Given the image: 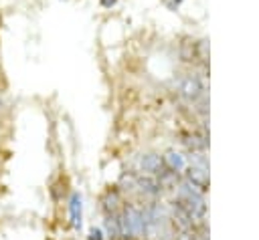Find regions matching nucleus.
I'll return each mask as SVG.
<instances>
[{"label":"nucleus","mask_w":259,"mask_h":240,"mask_svg":"<svg viewBox=\"0 0 259 240\" xmlns=\"http://www.w3.org/2000/svg\"><path fill=\"white\" fill-rule=\"evenodd\" d=\"M119 234L123 238L144 234V214L136 206H127L119 216Z\"/></svg>","instance_id":"nucleus-1"},{"label":"nucleus","mask_w":259,"mask_h":240,"mask_svg":"<svg viewBox=\"0 0 259 240\" xmlns=\"http://www.w3.org/2000/svg\"><path fill=\"white\" fill-rule=\"evenodd\" d=\"M180 93H182V97L186 101H192L194 103V101H198L202 97L204 87H202V83H200L198 77H186L182 81V85H180Z\"/></svg>","instance_id":"nucleus-2"},{"label":"nucleus","mask_w":259,"mask_h":240,"mask_svg":"<svg viewBox=\"0 0 259 240\" xmlns=\"http://www.w3.org/2000/svg\"><path fill=\"white\" fill-rule=\"evenodd\" d=\"M186 179L192 188H196L200 194L206 192L208 188V169L204 167H196V165H190L188 171H186Z\"/></svg>","instance_id":"nucleus-3"},{"label":"nucleus","mask_w":259,"mask_h":240,"mask_svg":"<svg viewBox=\"0 0 259 240\" xmlns=\"http://www.w3.org/2000/svg\"><path fill=\"white\" fill-rule=\"evenodd\" d=\"M140 167H142V171H146L150 175H158L164 169V159L158 153H144L140 157Z\"/></svg>","instance_id":"nucleus-4"},{"label":"nucleus","mask_w":259,"mask_h":240,"mask_svg":"<svg viewBox=\"0 0 259 240\" xmlns=\"http://www.w3.org/2000/svg\"><path fill=\"white\" fill-rule=\"evenodd\" d=\"M134 184H136V188L142 192V194H146V196H158L160 192H162V188H160V182L154 177V175H138V177H134Z\"/></svg>","instance_id":"nucleus-5"},{"label":"nucleus","mask_w":259,"mask_h":240,"mask_svg":"<svg viewBox=\"0 0 259 240\" xmlns=\"http://www.w3.org/2000/svg\"><path fill=\"white\" fill-rule=\"evenodd\" d=\"M69 214H71V226L75 230H79L83 224V204H81V196L77 192H73L69 198Z\"/></svg>","instance_id":"nucleus-6"},{"label":"nucleus","mask_w":259,"mask_h":240,"mask_svg":"<svg viewBox=\"0 0 259 240\" xmlns=\"http://www.w3.org/2000/svg\"><path fill=\"white\" fill-rule=\"evenodd\" d=\"M162 159H164V167H168V169H172V171H180V169L184 167V157H182L178 151H174V149H168V151L162 155Z\"/></svg>","instance_id":"nucleus-7"},{"label":"nucleus","mask_w":259,"mask_h":240,"mask_svg":"<svg viewBox=\"0 0 259 240\" xmlns=\"http://www.w3.org/2000/svg\"><path fill=\"white\" fill-rule=\"evenodd\" d=\"M117 204H119V192H117V190H109V192L105 194V198H103V208H105V212H107V214L115 212Z\"/></svg>","instance_id":"nucleus-8"},{"label":"nucleus","mask_w":259,"mask_h":240,"mask_svg":"<svg viewBox=\"0 0 259 240\" xmlns=\"http://www.w3.org/2000/svg\"><path fill=\"white\" fill-rule=\"evenodd\" d=\"M186 143H188V147L194 149V151H200V149L206 147V139H204V135H194V137H190V141H186Z\"/></svg>","instance_id":"nucleus-9"},{"label":"nucleus","mask_w":259,"mask_h":240,"mask_svg":"<svg viewBox=\"0 0 259 240\" xmlns=\"http://www.w3.org/2000/svg\"><path fill=\"white\" fill-rule=\"evenodd\" d=\"M190 159H192V165H196V167H204V169H208V161H206V159H204V157H202L200 153H194V155H192Z\"/></svg>","instance_id":"nucleus-10"},{"label":"nucleus","mask_w":259,"mask_h":240,"mask_svg":"<svg viewBox=\"0 0 259 240\" xmlns=\"http://www.w3.org/2000/svg\"><path fill=\"white\" fill-rule=\"evenodd\" d=\"M89 240H103V234L99 228H91L89 230Z\"/></svg>","instance_id":"nucleus-11"},{"label":"nucleus","mask_w":259,"mask_h":240,"mask_svg":"<svg viewBox=\"0 0 259 240\" xmlns=\"http://www.w3.org/2000/svg\"><path fill=\"white\" fill-rule=\"evenodd\" d=\"M115 0H101V6H113Z\"/></svg>","instance_id":"nucleus-12"},{"label":"nucleus","mask_w":259,"mask_h":240,"mask_svg":"<svg viewBox=\"0 0 259 240\" xmlns=\"http://www.w3.org/2000/svg\"><path fill=\"white\" fill-rule=\"evenodd\" d=\"M0 105H2V103H0Z\"/></svg>","instance_id":"nucleus-13"}]
</instances>
